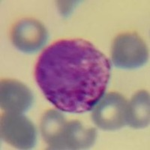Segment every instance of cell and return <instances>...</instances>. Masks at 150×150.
I'll use <instances>...</instances> for the list:
<instances>
[{
  "label": "cell",
  "instance_id": "5",
  "mask_svg": "<svg viewBox=\"0 0 150 150\" xmlns=\"http://www.w3.org/2000/svg\"><path fill=\"white\" fill-rule=\"evenodd\" d=\"M1 134L3 140L18 149L33 148L36 141L34 125L21 113L6 112L2 115Z\"/></svg>",
  "mask_w": 150,
  "mask_h": 150
},
{
  "label": "cell",
  "instance_id": "8",
  "mask_svg": "<svg viewBox=\"0 0 150 150\" xmlns=\"http://www.w3.org/2000/svg\"><path fill=\"white\" fill-rule=\"evenodd\" d=\"M149 122V96L146 91L137 92L128 103L126 123L134 128H143Z\"/></svg>",
  "mask_w": 150,
  "mask_h": 150
},
{
  "label": "cell",
  "instance_id": "3",
  "mask_svg": "<svg viewBox=\"0 0 150 150\" xmlns=\"http://www.w3.org/2000/svg\"><path fill=\"white\" fill-rule=\"evenodd\" d=\"M112 59L118 68L134 69L146 62L148 50L141 38L135 33L121 34L112 44Z\"/></svg>",
  "mask_w": 150,
  "mask_h": 150
},
{
  "label": "cell",
  "instance_id": "7",
  "mask_svg": "<svg viewBox=\"0 0 150 150\" xmlns=\"http://www.w3.org/2000/svg\"><path fill=\"white\" fill-rule=\"evenodd\" d=\"M33 97L26 86L16 80L1 83V108L7 112L22 113L29 109Z\"/></svg>",
  "mask_w": 150,
  "mask_h": 150
},
{
  "label": "cell",
  "instance_id": "1",
  "mask_svg": "<svg viewBox=\"0 0 150 150\" xmlns=\"http://www.w3.org/2000/svg\"><path fill=\"white\" fill-rule=\"evenodd\" d=\"M110 71V60L90 42L62 39L42 52L35 76L56 108L81 113L91 110L104 96Z\"/></svg>",
  "mask_w": 150,
  "mask_h": 150
},
{
  "label": "cell",
  "instance_id": "2",
  "mask_svg": "<svg viewBox=\"0 0 150 150\" xmlns=\"http://www.w3.org/2000/svg\"><path fill=\"white\" fill-rule=\"evenodd\" d=\"M43 138L50 149H81L89 148L96 138V131L87 128L77 120L67 122L58 111L45 112L41 122Z\"/></svg>",
  "mask_w": 150,
  "mask_h": 150
},
{
  "label": "cell",
  "instance_id": "4",
  "mask_svg": "<svg viewBox=\"0 0 150 150\" xmlns=\"http://www.w3.org/2000/svg\"><path fill=\"white\" fill-rule=\"evenodd\" d=\"M93 108L92 120L101 129L114 131L127 125L128 101L120 94L112 92L106 95Z\"/></svg>",
  "mask_w": 150,
  "mask_h": 150
},
{
  "label": "cell",
  "instance_id": "6",
  "mask_svg": "<svg viewBox=\"0 0 150 150\" xmlns=\"http://www.w3.org/2000/svg\"><path fill=\"white\" fill-rule=\"evenodd\" d=\"M11 41L21 51L32 53L44 47L47 39L45 26L34 19H23L11 29Z\"/></svg>",
  "mask_w": 150,
  "mask_h": 150
}]
</instances>
